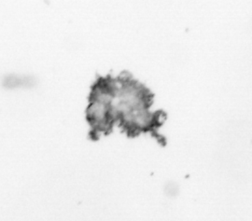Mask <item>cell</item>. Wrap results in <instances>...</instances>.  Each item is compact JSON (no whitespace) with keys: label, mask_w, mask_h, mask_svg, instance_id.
<instances>
[{"label":"cell","mask_w":252,"mask_h":221,"mask_svg":"<svg viewBox=\"0 0 252 221\" xmlns=\"http://www.w3.org/2000/svg\"><path fill=\"white\" fill-rule=\"evenodd\" d=\"M153 102L150 90L126 72L116 79L99 77L92 87L86 110L92 127L91 137L98 140L100 134H108L118 123L130 137L152 132L163 145L164 138L158 135L156 130L163 124L166 115L163 111L150 112Z\"/></svg>","instance_id":"cell-1"}]
</instances>
